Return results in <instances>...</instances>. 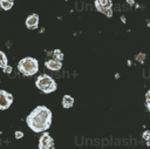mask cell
I'll return each instance as SVG.
<instances>
[{
    "label": "cell",
    "instance_id": "4",
    "mask_svg": "<svg viewBox=\"0 0 150 149\" xmlns=\"http://www.w3.org/2000/svg\"><path fill=\"white\" fill-rule=\"evenodd\" d=\"M39 149H54V140L47 131H43L40 136Z\"/></svg>",
    "mask_w": 150,
    "mask_h": 149
},
{
    "label": "cell",
    "instance_id": "12",
    "mask_svg": "<svg viewBox=\"0 0 150 149\" xmlns=\"http://www.w3.org/2000/svg\"><path fill=\"white\" fill-rule=\"evenodd\" d=\"M53 55H54V59L57 60V61H62V59H63V54L60 49H55L53 52Z\"/></svg>",
    "mask_w": 150,
    "mask_h": 149
},
{
    "label": "cell",
    "instance_id": "19",
    "mask_svg": "<svg viewBox=\"0 0 150 149\" xmlns=\"http://www.w3.org/2000/svg\"><path fill=\"white\" fill-rule=\"evenodd\" d=\"M4 1H8V2H12V4H14V0H4Z\"/></svg>",
    "mask_w": 150,
    "mask_h": 149
},
{
    "label": "cell",
    "instance_id": "17",
    "mask_svg": "<svg viewBox=\"0 0 150 149\" xmlns=\"http://www.w3.org/2000/svg\"><path fill=\"white\" fill-rule=\"evenodd\" d=\"M146 107H148V109L150 111V99H146Z\"/></svg>",
    "mask_w": 150,
    "mask_h": 149
},
{
    "label": "cell",
    "instance_id": "2",
    "mask_svg": "<svg viewBox=\"0 0 150 149\" xmlns=\"http://www.w3.org/2000/svg\"><path fill=\"white\" fill-rule=\"evenodd\" d=\"M18 69L26 76H30L38 73L39 70V62L34 57H23L18 63Z\"/></svg>",
    "mask_w": 150,
    "mask_h": 149
},
{
    "label": "cell",
    "instance_id": "6",
    "mask_svg": "<svg viewBox=\"0 0 150 149\" xmlns=\"http://www.w3.org/2000/svg\"><path fill=\"white\" fill-rule=\"evenodd\" d=\"M39 25V15L38 14H30L27 19H26V26L29 29H34L36 28Z\"/></svg>",
    "mask_w": 150,
    "mask_h": 149
},
{
    "label": "cell",
    "instance_id": "3",
    "mask_svg": "<svg viewBox=\"0 0 150 149\" xmlns=\"http://www.w3.org/2000/svg\"><path fill=\"white\" fill-rule=\"evenodd\" d=\"M35 84L36 87L42 92V93H46V94H49V93H53L54 90H56V83L54 81V79H52L49 75L47 74H42L40 75L36 81H35Z\"/></svg>",
    "mask_w": 150,
    "mask_h": 149
},
{
    "label": "cell",
    "instance_id": "14",
    "mask_svg": "<svg viewBox=\"0 0 150 149\" xmlns=\"http://www.w3.org/2000/svg\"><path fill=\"white\" fill-rule=\"evenodd\" d=\"M14 136H15V138H16V140H20V138H22V137H23V133H22L21 130H16V131L14 133Z\"/></svg>",
    "mask_w": 150,
    "mask_h": 149
},
{
    "label": "cell",
    "instance_id": "16",
    "mask_svg": "<svg viewBox=\"0 0 150 149\" xmlns=\"http://www.w3.org/2000/svg\"><path fill=\"white\" fill-rule=\"evenodd\" d=\"M2 69H4L5 74H11V72H12V67H11V66H8V65H7V66H5Z\"/></svg>",
    "mask_w": 150,
    "mask_h": 149
},
{
    "label": "cell",
    "instance_id": "11",
    "mask_svg": "<svg viewBox=\"0 0 150 149\" xmlns=\"http://www.w3.org/2000/svg\"><path fill=\"white\" fill-rule=\"evenodd\" d=\"M12 6H13V4H12V2H8V1H4V0H0V7H1L2 9H5V11H8V9H11V8H12Z\"/></svg>",
    "mask_w": 150,
    "mask_h": 149
},
{
    "label": "cell",
    "instance_id": "18",
    "mask_svg": "<svg viewBox=\"0 0 150 149\" xmlns=\"http://www.w3.org/2000/svg\"><path fill=\"white\" fill-rule=\"evenodd\" d=\"M145 99H150V90H148V93L145 95Z\"/></svg>",
    "mask_w": 150,
    "mask_h": 149
},
{
    "label": "cell",
    "instance_id": "7",
    "mask_svg": "<svg viewBox=\"0 0 150 149\" xmlns=\"http://www.w3.org/2000/svg\"><path fill=\"white\" fill-rule=\"evenodd\" d=\"M46 67L50 70H60L61 67H62V62L61 61H57L55 59H52V60H48L46 61Z\"/></svg>",
    "mask_w": 150,
    "mask_h": 149
},
{
    "label": "cell",
    "instance_id": "13",
    "mask_svg": "<svg viewBox=\"0 0 150 149\" xmlns=\"http://www.w3.org/2000/svg\"><path fill=\"white\" fill-rule=\"evenodd\" d=\"M142 136H143V138H144L146 142H149V141H150V130H145Z\"/></svg>",
    "mask_w": 150,
    "mask_h": 149
},
{
    "label": "cell",
    "instance_id": "9",
    "mask_svg": "<svg viewBox=\"0 0 150 149\" xmlns=\"http://www.w3.org/2000/svg\"><path fill=\"white\" fill-rule=\"evenodd\" d=\"M74 104V99L70 95H64L62 97V106L63 108H71Z\"/></svg>",
    "mask_w": 150,
    "mask_h": 149
},
{
    "label": "cell",
    "instance_id": "1",
    "mask_svg": "<svg viewBox=\"0 0 150 149\" xmlns=\"http://www.w3.org/2000/svg\"><path fill=\"white\" fill-rule=\"evenodd\" d=\"M26 122L33 131L43 133L52 124V111L46 106H38L26 117Z\"/></svg>",
    "mask_w": 150,
    "mask_h": 149
},
{
    "label": "cell",
    "instance_id": "8",
    "mask_svg": "<svg viewBox=\"0 0 150 149\" xmlns=\"http://www.w3.org/2000/svg\"><path fill=\"white\" fill-rule=\"evenodd\" d=\"M95 6L101 12L103 8H111V1L110 0H95Z\"/></svg>",
    "mask_w": 150,
    "mask_h": 149
},
{
    "label": "cell",
    "instance_id": "15",
    "mask_svg": "<svg viewBox=\"0 0 150 149\" xmlns=\"http://www.w3.org/2000/svg\"><path fill=\"white\" fill-rule=\"evenodd\" d=\"M144 59H145V54H143V53H139V54H137V56H136V60L139 61V62H143Z\"/></svg>",
    "mask_w": 150,
    "mask_h": 149
},
{
    "label": "cell",
    "instance_id": "10",
    "mask_svg": "<svg viewBox=\"0 0 150 149\" xmlns=\"http://www.w3.org/2000/svg\"><path fill=\"white\" fill-rule=\"evenodd\" d=\"M5 66H7V56L4 52L0 50V67L4 68Z\"/></svg>",
    "mask_w": 150,
    "mask_h": 149
},
{
    "label": "cell",
    "instance_id": "5",
    "mask_svg": "<svg viewBox=\"0 0 150 149\" xmlns=\"http://www.w3.org/2000/svg\"><path fill=\"white\" fill-rule=\"evenodd\" d=\"M13 102V96L12 94L0 89V110H6L11 107Z\"/></svg>",
    "mask_w": 150,
    "mask_h": 149
}]
</instances>
